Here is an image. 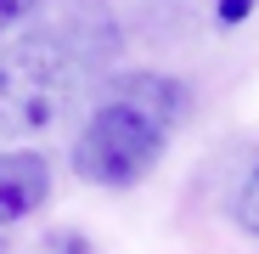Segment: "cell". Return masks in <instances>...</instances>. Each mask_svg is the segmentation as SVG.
<instances>
[{
	"label": "cell",
	"mask_w": 259,
	"mask_h": 254,
	"mask_svg": "<svg viewBox=\"0 0 259 254\" xmlns=\"http://www.w3.org/2000/svg\"><path fill=\"white\" fill-rule=\"evenodd\" d=\"M57 46L73 62H107L118 51V28H113L107 6H102V0H73L68 17H62V28H57Z\"/></svg>",
	"instance_id": "obj_4"
},
{
	"label": "cell",
	"mask_w": 259,
	"mask_h": 254,
	"mask_svg": "<svg viewBox=\"0 0 259 254\" xmlns=\"http://www.w3.org/2000/svg\"><path fill=\"white\" fill-rule=\"evenodd\" d=\"M73 96V57L57 34H23L0 46V141H28L51 130Z\"/></svg>",
	"instance_id": "obj_2"
},
{
	"label": "cell",
	"mask_w": 259,
	"mask_h": 254,
	"mask_svg": "<svg viewBox=\"0 0 259 254\" xmlns=\"http://www.w3.org/2000/svg\"><path fill=\"white\" fill-rule=\"evenodd\" d=\"M34 6H39V0H0V34H6L12 23H23Z\"/></svg>",
	"instance_id": "obj_7"
},
{
	"label": "cell",
	"mask_w": 259,
	"mask_h": 254,
	"mask_svg": "<svg viewBox=\"0 0 259 254\" xmlns=\"http://www.w3.org/2000/svg\"><path fill=\"white\" fill-rule=\"evenodd\" d=\"M46 192H51V164H46V153H34V147L0 153V226L28 221L34 209L46 203Z\"/></svg>",
	"instance_id": "obj_3"
},
{
	"label": "cell",
	"mask_w": 259,
	"mask_h": 254,
	"mask_svg": "<svg viewBox=\"0 0 259 254\" xmlns=\"http://www.w3.org/2000/svg\"><path fill=\"white\" fill-rule=\"evenodd\" d=\"M253 6H259V0H220V23H242Z\"/></svg>",
	"instance_id": "obj_8"
},
{
	"label": "cell",
	"mask_w": 259,
	"mask_h": 254,
	"mask_svg": "<svg viewBox=\"0 0 259 254\" xmlns=\"http://www.w3.org/2000/svg\"><path fill=\"white\" fill-rule=\"evenodd\" d=\"M169 130H175V124L158 119L152 107L107 91V102L91 113V124H84L79 141H73V175L91 181V187H107V192L136 187L147 169L163 158Z\"/></svg>",
	"instance_id": "obj_1"
},
{
	"label": "cell",
	"mask_w": 259,
	"mask_h": 254,
	"mask_svg": "<svg viewBox=\"0 0 259 254\" xmlns=\"http://www.w3.org/2000/svg\"><path fill=\"white\" fill-rule=\"evenodd\" d=\"M231 215H237V226L248 232V237H259V164L242 175V187H237V203H231Z\"/></svg>",
	"instance_id": "obj_5"
},
{
	"label": "cell",
	"mask_w": 259,
	"mask_h": 254,
	"mask_svg": "<svg viewBox=\"0 0 259 254\" xmlns=\"http://www.w3.org/2000/svg\"><path fill=\"white\" fill-rule=\"evenodd\" d=\"M46 254H96V248L84 243V232H57V237L46 243Z\"/></svg>",
	"instance_id": "obj_6"
}]
</instances>
